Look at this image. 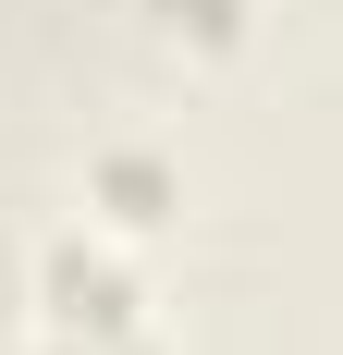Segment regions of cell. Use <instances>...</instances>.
<instances>
[{
  "mask_svg": "<svg viewBox=\"0 0 343 355\" xmlns=\"http://www.w3.org/2000/svg\"><path fill=\"white\" fill-rule=\"evenodd\" d=\"M37 306H49V331H123L135 319V270L110 245H49L37 257Z\"/></svg>",
  "mask_w": 343,
  "mask_h": 355,
  "instance_id": "1",
  "label": "cell"
},
{
  "mask_svg": "<svg viewBox=\"0 0 343 355\" xmlns=\"http://www.w3.org/2000/svg\"><path fill=\"white\" fill-rule=\"evenodd\" d=\"M99 209L147 233V220H172V172L160 159H99Z\"/></svg>",
  "mask_w": 343,
  "mask_h": 355,
  "instance_id": "2",
  "label": "cell"
},
{
  "mask_svg": "<svg viewBox=\"0 0 343 355\" xmlns=\"http://www.w3.org/2000/svg\"><path fill=\"white\" fill-rule=\"evenodd\" d=\"M147 12H160L172 37H196V49H221V37L245 25V0H147Z\"/></svg>",
  "mask_w": 343,
  "mask_h": 355,
  "instance_id": "3",
  "label": "cell"
},
{
  "mask_svg": "<svg viewBox=\"0 0 343 355\" xmlns=\"http://www.w3.org/2000/svg\"><path fill=\"white\" fill-rule=\"evenodd\" d=\"M49 355H160V343H147V319H123V331H49Z\"/></svg>",
  "mask_w": 343,
  "mask_h": 355,
  "instance_id": "4",
  "label": "cell"
}]
</instances>
